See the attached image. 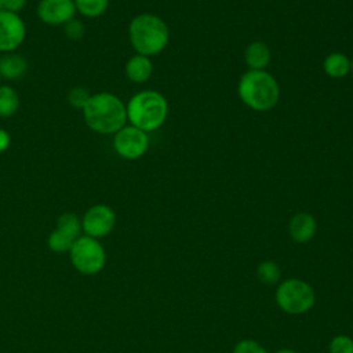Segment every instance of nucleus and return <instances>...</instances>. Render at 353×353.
Returning <instances> with one entry per match:
<instances>
[{
  "label": "nucleus",
  "instance_id": "obj_1",
  "mask_svg": "<svg viewBox=\"0 0 353 353\" xmlns=\"http://www.w3.org/2000/svg\"><path fill=\"white\" fill-rule=\"evenodd\" d=\"M81 113L85 125L102 135L116 134L127 121L125 103L117 95L105 91L91 94Z\"/></svg>",
  "mask_w": 353,
  "mask_h": 353
},
{
  "label": "nucleus",
  "instance_id": "obj_2",
  "mask_svg": "<svg viewBox=\"0 0 353 353\" xmlns=\"http://www.w3.org/2000/svg\"><path fill=\"white\" fill-rule=\"evenodd\" d=\"M128 37L137 54L153 57L168 44L170 30L167 23L154 14H139L128 25Z\"/></svg>",
  "mask_w": 353,
  "mask_h": 353
},
{
  "label": "nucleus",
  "instance_id": "obj_3",
  "mask_svg": "<svg viewBox=\"0 0 353 353\" xmlns=\"http://www.w3.org/2000/svg\"><path fill=\"white\" fill-rule=\"evenodd\" d=\"M237 94L252 110L266 112L279 102L280 88L276 79L266 70H247L239 80Z\"/></svg>",
  "mask_w": 353,
  "mask_h": 353
},
{
  "label": "nucleus",
  "instance_id": "obj_4",
  "mask_svg": "<svg viewBox=\"0 0 353 353\" xmlns=\"http://www.w3.org/2000/svg\"><path fill=\"white\" fill-rule=\"evenodd\" d=\"M127 108V120L131 125L150 132L163 125L168 114V103L163 94L154 90H143L131 97Z\"/></svg>",
  "mask_w": 353,
  "mask_h": 353
},
{
  "label": "nucleus",
  "instance_id": "obj_5",
  "mask_svg": "<svg viewBox=\"0 0 353 353\" xmlns=\"http://www.w3.org/2000/svg\"><path fill=\"white\" fill-rule=\"evenodd\" d=\"M72 266L81 274L94 276L106 263V252L98 239L81 234L69 250Z\"/></svg>",
  "mask_w": 353,
  "mask_h": 353
},
{
  "label": "nucleus",
  "instance_id": "obj_6",
  "mask_svg": "<svg viewBox=\"0 0 353 353\" xmlns=\"http://www.w3.org/2000/svg\"><path fill=\"white\" fill-rule=\"evenodd\" d=\"M276 301L281 310L290 314H301L313 306L314 291L302 280L288 279L279 285L276 291Z\"/></svg>",
  "mask_w": 353,
  "mask_h": 353
},
{
  "label": "nucleus",
  "instance_id": "obj_7",
  "mask_svg": "<svg viewBox=\"0 0 353 353\" xmlns=\"http://www.w3.org/2000/svg\"><path fill=\"white\" fill-rule=\"evenodd\" d=\"M80 236V218L74 212H63L58 216L55 229L48 234L47 245L55 254H65L69 252V250Z\"/></svg>",
  "mask_w": 353,
  "mask_h": 353
},
{
  "label": "nucleus",
  "instance_id": "obj_8",
  "mask_svg": "<svg viewBox=\"0 0 353 353\" xmlns=\"http://www.w3.org/2000/svg\"><path fill=\"white\" fill-rule=\"evenodd\" d=\"M148 148V132L134 125H124L113 137L114 152L125 160H137L142 157L146 153Z\"/></svg>",
  "mask_w": 353,
  "mask_h": 353
},
{
  "label": "nucleus",
  "instance_id": "obj_9",
  "mask_svg": "<svg viewBox=\"0 0 353 353\" xmlns=\"http://www.w3.org/2000/svg\"><path fill=\"white\" fill-rule=\"evenodd\" d=\"M81 232L94 239L108 236L116 225V214L108 204H94L83 215Z\"/></svg>",
  "mask_w": 353,
  "mask_h": 353
},
{
  "label": "nucleus",
  "instance_id": "obj_10",
  "mask_svg": "<svg viewBox=\"0 0 353 353\" xmlns=\"http://www.w3.org/2000/svg\"><path fill=\"white\" fill-rule=\"evenodd\" d=\"M26 36V25L23 19L6 10L0 11V52H14L18 50Z\"/></svg>",
  "mask_w": 353,
  "mask_h": 353
},
{
  "label": "nucleus",
  "instance_id": "obj_11",
  "mask_svg": "<svg viewBox=\"0 0 353 353\" xmlns=\"http://www.w3.org/2000/svg\"><path fill=\"white\" fill-rule=\"evenodd\" d=\"M36 12L46 25H65L77 11L73 0H40Z\"/></svg>",
  "mask_w": 353,
  "mask_h": 353
},
{
  "label": "nucleus",
  "instance_id": "obj_12",
  "mask_svg": "<svg viewBox=\"0 0 353 353\" xmlns=\"http://www.w3.org/2000/svg\"><path fill=\"white\" fill-rule=\"evenodd\" d=\"M316 219L309 212H298L290 219L288 232L296 243L309 241L316 233Z\"/></svg>",
  "mask_w": 353,
  "mask_h": 353
},
{
  "label": "nucleus",
  "instance_id": "obj_13",
  "mask_svg": "<svg viewBox=\"0 0 353 353\" xmlns=\"http://www.w3.org/2000/svg\"><path fill=\"white\" fill-rule=\"evenodd\" d=\"M272 58L269 46L265 41L255 40L250 43L244 51V59L250 70H265Z\"/></svg>",
  "mask_w": 353,
  "mask_h": 353
},
{
  "label": "nucleus",
  "instance_id": "obj_14",
  "mask_svg": "<svg viewBox=\"0 0 353 353\" xmlns=\"http://www.w3.org/2000/svg\"><path fill=\"white\" fill-rule=\"evenodd\" d=\"M125 76L132 83H145L153 73V63L149 57L135 54L125 63Z\"/></svg>",
  "mask_w": 353,
  "mask_h": 353
},
{
  "label": "nucleus",
  "instance_id": "obj_15",
  "mask_svg": "<svg viewBox=\"0 0 353 353\" xmlns=\"http://www.w3.org/2000/svg\"><path fill=\"white\" fill-rule=\"evenodd\" d=\"M28 70L26 59L15 52H7L0 57V77L6 80H18Z\"/></svg>",
  "mask_w": 353,
  "mask_h": 353
},
{
  "label": "nucleus",
  "instance_id": "obj_16",
  "mask_svg": "<svg viewBox=\"0 0 353 353\" xmlns=\"http://www.w3.org/2000/svg\"><path fill=\"white\" fill-rule=\"evenodd\" d=\"M323 70L331 79H342L350 72V59L343 52H331L323 61Z\"/></svg>",
  "mask_w": 353,
  "mask_h": 353
},
{
  "label": "nucleus",
  "instance_id": "obj_17",
  "mask_svg": "<svg viewBox=\"0 0 353 353\" xmlns=\"http://www.w3.org/2000/svg\"><path fill=\"white\" fill-rule=\"evenodd\" d=\"M19 108V95L11 85H0V119L11 117Z\"/></svg>",
  "mask_w": 353,
  "mask_h": 353
},
{
  "label": "nucleus",
  "instance_id": "obj_18",
  "mask_svg": "<svg viewBox=\"0 0 353 353\" xmlns=\"http://www.w3.org/2000/svg\"><path fill=\"white\" fill-rule=\"evenodd\" d=\"M76 11L87 18H98L109 7V0H73Z\"/></svg>",
  "mask_w": 353,
  "mask_h": 353
},
{
  "label": "nucleus",
  "instance_id": "obj_19",
  "mask_svg": "<svg viewBox=\"0 0 353 353\" xmlns=\"http://www.w3.org/2000/svg\"><path fill=\"white\" fill-rule=\"evenodd\" d=\"M258 277L266 284H274L280 277V268L272 261H265L258 266Z\"/></svg>",
  "mask_w": 353,
  "mask_h": 353
},
{
  "label": "nucleus",
  "instance_id": "obj_20",
  "mask_svg": "<svg viewBox=\"0 0 353 353\" xmlns=\"http://www.w3.org/2000/svg\"><path fill=\"white\" fill-rule=\"evenodd\" d=\"M90 97H91V92L87 88H84V87H73L69 91V94H68V102L70 103L72 108L83 110V108L88 102Z\"/></svg>",
  "mask_w": 353,
  "mask_h": 353
},
{
  "label": "nucleus",
  "instance_id": "obj_21",
  "mask_svg": "<svg viewBox=\"0 0 353 353\" xmlns=\"http://www.w3.org/2000/svg\"><path fill=\"white\" fill-rule=\"evenodd\" d=\"M63 32L70 40H81L85 34V26L80 19H70L63 25Z\"/></svg>",
  "mask_w": 353,
  "mask_h": 353
},
{
  "label": "nucleus",
  "instance_id": "obj_22",
  "mask_svg": "<svg viewBox=\"0 0 353 353\" xmlns=\"http://www.w3.org/2000/svg\"><path fill=\"white\" fill-rule=\"evenodd\" d=\"M330 353H353V339L346 335L332 338L330 343Z\"/></svg>",
  "mask_w": 353,
  "mask_h": 353
},
{
  "label": "nucleus",
  "instance_id": "obj_23",
  "mask_svg": "<svg viewBox=\"0 0 353 353\" xmlns=\"http://www.w3.org/2000/svg\"><path fill=\"white\" fill-rule=\"evenodd\" d=\"M233 353H268V352L255 341L244 339L236 345Z\"/></svg>",
  "mask_w": 353,
  "mask_h": 353
},
{
  "label": "nucleus",
  "instance_id": "obj_24",
  "mask_svg": "<svg viewBox=\"0 0 353 353\" xmlns=\"http://www.w3.org/2000/svg\"><path fill=\"white\" fill-rule=\"evenodd\" d=\"M26 6V0H3V10L18 14Z\"/></svg>",
  "mask_w": 353,
  "mask_h": 353
},
{
  "label": "nucleus",
  "instance_id": "obj_25",
  "mask_svg": "<svg viewBox=\"0 0 353 353\" xmlns=\"http://www.w3.org/2000/svg\"><path fill=\"white\" fill-rule=\"evenodd\" d=\"M10 145H11V135L6 130L0 128V153H4L10 148Z\"/></svg>",
  "mask_w": 353,
  "mask_h": 353
},
{
  "label": "nucleus",
  "instance_id": "obj_26",
  "mask_svg": "<svg viewBox=\"0 0 353 353\" xmlns=\"http://www.w3.org/2000/svg\"><path fill=\"white\" fill-rule=\"evenodd\" d=\"M276 353H296V352H294V350H291V349H281V350H279V352H276Z\"/></svg>",
  "mask_w": 353,
  "mask_h": 353
},
{
  "label": "nucleus",
  "instance_id": "obj_27",
  "mask_svg": "<svg viewBox=\"0 0 353 353\" xmlns=\"http://www.w3.org/2000/svg\"><path fill=\"white\" fill-rule=\"evenodd\" d=\"M350 72L353 73V59H350Z\"/></svg>",
  "mask_w": 353,
  "mask_h": 353
},
{
  "label": "nucleus",
  "instance_id": "obj_28",
  "mask_svg": "<svg viewBox=\"0 0 353 353\" xmlns=\"http://www.w3.org/2000/svg\"><path fill=\"white\" fill-rule=\"evenodd\" d=\"M3 10V0H0V11Z\"/></svg>",
  "mask_w": 353,
  "mask_h": 353
},
{
  "label": "nucleus",
  "instance_id": "obj_29",
  "mask_svg": "<svg viewBox=\"0 0 353 353\" xmlns=\"http://www.w3.org/2000/svg\"><path fill=\"white\" fill-rule=\"evenodd\" d=\"M0 79H1V77H0Z\"/></svg>",
  "mask_w": 353,
  "mask_h": 353
}]
</instances>
